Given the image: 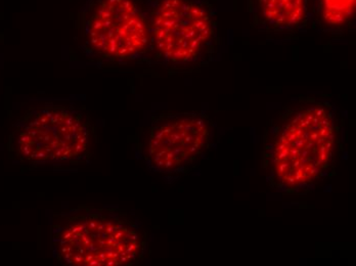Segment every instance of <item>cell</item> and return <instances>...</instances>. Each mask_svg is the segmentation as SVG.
Masks as SVG:
<instances>
[{
    "instance_id": "obj_2",
    "label": "cell",
    "mask_w": 356,
    "mask_h": 266,
    "mask_svg": "<svg viewBox=\"0 0 356 266\" xmlns=\"http://www.w3.org/2000/svg\"><path fill=\"white\" fill-rule=\"evenodd\" d=\"M146 246L145 231L116 208L78 206L52 217L51 250L60 264L132 266L142 260Z\"/></svg>"
},
{
    "instance_id": "obj_5",
    "label": "cell",
    "mask_w": 356,
    "mask_h": 266,
    "mask_svg": "<svg viewBox=\"0 0 356 266\" xmlns=\"http://www.w3.org/2000/svg\"><path fill=\"white\" fill-rule=\"evenodd\" d=\"M82 50L109 63L152 60V37L141 0H85L79 10Z\"/></svg>"
},
{
    "instance_id": "obj_4",
    "label": "cell",
    "mask_w": 356,
    "mask_h": 266,
    "mask_svg": "<svg viewBox=\"0 0 356 266\" xmlns=\"http://www.w3.org/2000/svg\"><path fill=\"white\" fill-rule=\"evenodd\" d=\"M152 37V60L170 68L204 66L220 44L209 0H141Z\"/></svg>"
},
{
    "instance_id": "obj_6",
    "label": "cell",
    "mask_w": 356,
    "mask_h": 266,
    "mask_svg": "<svg viewBox=\"0 0 356 266\" xmlns=\"http://www.w3.org/2000/svg\"><path fill=\"white\" fill-rule=\"evenodd\" d=\"M212 131V121L202 113L153 116L143 144L146 165L152 171L163 174L187 171L207 151Z\"/></svg>"
},
{
    "instance_id": "obj_3",
    "label": "cell",
    "mask_w": 356,
    "mask_h": 266,
    "mask_svg": "<svg viewBox=\"0 0 356 266\" xmlns=\"http://www.w3.org/2000/svg\"><path fill=\"white\" fill-rule=\"evenodd\" d=\"M96 129L89 116L74 107L32 108L16 121L8 140L10 156L27 165L77 164L93 155Z\"/></svg>"
},
{
    "instance_id": "obj_8",
    "label": "cell",
    "mask_w": 356,
    "mask_h": 266,
    "mask_svg": "<svg viewBox=\"0 0 356 266\" xmlns=\"http://www.w3.org/2000/svg\"><path fill=\"white\" fill-rule=\"evenodd\" d=\"M356 0H311L310 20L321 29L338 32L352 23Z\"/></svg>"
},
{
    "instance_id": "obj_7",
    "label": "cell",
    "mask_w": 356,
    "mask_h": 266,
    "mask_svg": "<svg viewBox=\"0 0 356 266\" xmlns=\"http://www.w3.org/2000/svg\"><path fill=\"white\" fill-rule=\"evenodd\" d=\"M311 0H247L252 25L270 34L296 33L310 20Z\"/></svg>"
},
{
    "instance_id": "obj_1",
    "label": "cell",
    "mask_w": 356,
    "mask_h": 266,
    "mask_svg": "<svg viewBox=\"0 0 356 266\" xmlns=\"http://www.w3.org/2000/svg\"><path fill=\"white\" fill-rule=\"evenodd\" d=\"M340 121L327 100L300 97L265 127L261 168L270 188L295 196L310 192L332 171Z\"/></svg>"
}]
</instances>
